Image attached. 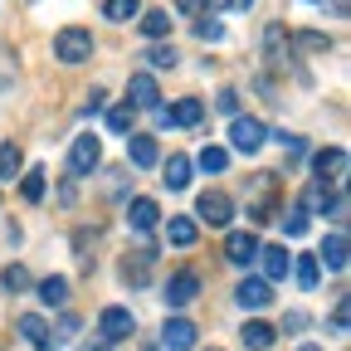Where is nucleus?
<instances>
[{
	"label": "nucleus",
	"instance_id": "5",
	"mask_svg": "<svg viewBox=\"0 0 351 351\" xmlns=\"http://www.w3.org/2000/svg\"><path fill=\"white\" fill-rule=\"evenodd\" d=\"M230 142H234V152H258L263 142H269V127H263L258 117H234L230 122Z\"/></svg>",
	"mask_w": 351,
	"mask_h": 351
},
{
	"label": "nucleus",
	"instance_id": "45",
	"mask_svg": "<svg viewBox=\"0 0 351 351\" xmlns=\"http://www.w3.org/2000/svg\"><path fill=\"white\" fill-rule=\"evenodd\" d=\"M346 5H351V0H332V10H337V15H346Z\"/></svg>",
	"mask_w": 351,
	"mask_h": 351
},
{
	"label": "nucleus",
	"instance_id": "21",
	"mask_svg": "<svg viewBox=\"0 0 351 351\" xmlns=\"http://www.w3.org/2000/svg\"><path fill=\"white\" fill-rule=\"evenodd\" d=\"M166 117H171L176 127H195V122L205 117V103H200V98H181L176 108H166Z\"/></svg>",
	"mask_w": 351,
	"mask_h": 351
},
{
	"label": "nucleus",
	"instance_id": "25",
	"mask_svg": "<svg viewBox=\"0 0 351 351\" xmlns=\"http://www.w3.org/2000/svg\"><path fill=\"white\" fill-rule=\"evenodd\" d=\"M20 171H25V152L15 142H5V147H0V181H15Z\"/></svg>",
	"mask_w": 351,
	"mask_h": 351
},
{
	"label": "nucleus",
	"instance_id": "32",
	"mask_svg": "<svg viewBox=\"0 0 351 351\" xmlns=\"http://www.w3.org/2000/svg\"><path fill=\"white\" fill-rule=\"evenodd\" d=\"M283 230H288V239H302V234H307V210H302V205H293V210L283 215Z\"/></svg>",
	"mask_w": 351,
	"mask_h": 351
},
{
	"label": "nucleus",
	"instance_id": "31",
	"mask_svg": "<svg viewBox=\"0 0 351 351\" xmlns=\"http://www.w3.org/2000/svg\"><path fill=\"white\" fill-rule=\"evenodd\" d=\"M176 59H181V54H176L171 44H152V49H147V64L152 69H176Z\"/></svg>",
	"mask_w": 351,
	"mask_h": 351
},
{
	"label": "nucleus",
	"instance_id": "2",
	"mask_svg": "<svg viewBox=\"0 0 351 351\" xmlns=\"http://www.w3.org/2000/svg\"><path fill=\"white\" fill-rule=\"evenodd\" d=\"M103 161V142L93 137V132H83V137H73V147H69V171L73 176H88Z\"/></svg>",
	"mask_w": 351,
	"mask_h": 351
},
{
	"label": "nucleus",
	"instance_id": "4",
	"mask_svg": "<svg viewBox=\"0 0 351 351\" xmlns=\"http://www.w3.org/2000/svg\"><path fill=\"white\" fill-rule=\"evenodd\" d=\"M195 215L205 219V225H215V230H225L230 219H234V205H230V195H225V191H205V195L195 200Z\"/></svg>",
	"mask_w": 351,
	"mask_h": 351
},
{
	"label": "nucleus",
	"instance_id": "36",
	"mask_svg": "<svg viewBox=\"0 0 351 351\" xmlns=\"http://www.w3.org/2000/svg\"><path fill=\"white\" fill-rule=\"evenodd\" d=\"M195 34H200L205 44H215L219 34H225V25H219V20H210V15H200V25H195Z\"/></svg>",
	"mask_w": 351,
	"mask_h": 351
},
{
	"label": "nucleus",
	"instance_id": "22",
	"mask_svg": "<svg viewBox=\"0 0 351 351\" xmlns=\"http://www.w3.org/2000/svg\"><path fill=\"white\" fill-rule=\"evenodd\" d=\"M161 171H166L161 181H166L171 191H186V186H191V156H171V161H166Z\"/></svg>",
	"mask_w": 351,
	"mask_h": 351
},
{
	"label": "nucleus",
	"instance_id": "35",
	"mask_svg": "<svg viewBox=\"0 0 351 351\" xmlns=\"http://www.w3.org/2000/svg\"><path fill=\"white\" fill-rule=\"evenodd\" d=\"M108 132H132V108H127V103L108 112Z\"/></svg>",
	"mask_w": 351,
	"mask_h": 351
},
{
	"label": "nucleus",
	"instance_id": "11",
	"mask_svg": "<svg viewBox=\"0 0 351 351\" xmlns=\"http://www.w3.org/2000/svg\"><path fill=\"white\" fill-rule=\"evenodd\" d=\"M225 258L239 263V269H244V263H254V258H258V234H254V230H234V234L225 239Z\"/></svg>",
	"mask_w": 351,
	"mask_h": 351
},
{
	"label": "nucleus",
	"instance_id": "8",
	"mask_svg": "<svg viewBox=\"0 0 351 351\" xmlns=\"http://www.w3.org/2000/svg\"><path fill=\"white\" fill-rule=\"evenodd\" d=\"M258 263H263V283H278V278H288V269H293V254L283 249V244H258Z\"/></svg>",
	"mask_w": 351,
	"mask_h": 351
},
{
	"label": "nucleus",
	"instance_id": "1",
	"mask_svg": "<svg viewBox=\"0 0 351 351\" xmlns=\"http://www.w3.org/2000/svg\"><path fill=\"white\" fill-rule=\"evenodd\" d=\"M54 54H59V64H88V59H93V34L78 29V25L59 29L54 34Z\"/></svg>",
	"mask_w": 351,
	"mask_h": 351
},
{
	"label": "nucleus",
	"instance_id": "19",
	"mask_svg": "<svg viewBox=\"0 0 351 351\" xmlns=\"http://www.w3.org/2000/svg\"><path fill=\"white\" fill-rule=\"evenodd\" d=\"M39 302H44V307H64V302H69V278H64V274L39 278Z\"/></svg>",
	"mask_w": 351,
	"mask_h": 351
},
{
	"label": "nucleus",
	"instance_id": "16",
	"mask_svg": "<svg viewBox=\"0 0 351 351\" xmlns=\"http://www.w3.org/2000/svg\"><path fill=\"white\" fill-rule=\"evenodd\" d=\"M156 219H161V210H156V200H147V195H137V200L127 205V225L137 230V234L156 230Z\"/></svg>",
	"mask_w": 351,
	"mask_h": 351
},
{
	"label": "nucleus",
	"instance_id": "12",
	"mask_svg": "<svg viewBox=\"0 0 351 351\" xmlns=\"http://www.w3.org/2000/svg\"><path fill=\"white\" fill-rule=\"evenodd\" d=\"M161 346H166V351H191V346H195V322L171 317V322L161 327Z\"/></svg>",
	"mask_w": 351,
	"mask_h": 351
},
{
	"label": "nucleus",
	"instance_id": "46",
	"mask_svg": "<svg viewBox=\"0 0 351 351\" xmlns=\"http://www.w3.org/2000/svg\"><path fill=\"white\" fill-rule=\"evenodd\" d=\"M298 351H322V346H298Z\"/></svg>",
	"mask_w": 351,
	"mask_h": 351
},
{
	"label": "nucleus",
	"instance_id": "9",
	"mask_svg": "<svg viewBox=\"0 0 351 351\" xmlns=\"http://www.w3.org/2000/svg\"><path fill=\"white\" fill-rule=\"evenodd\" d=\"M195 293H200V274H195V269H181V274L166 278V293H161V298H166V307H186Z\"/></svg>",
	"mask_w": 351,
	"mask_h": 351
},
{
	"label": "nucleus",
	"instance_id": "38",
	"mask_svg": "<svg viewBox=\"0 0 351 351\" xmlns=\"http://www.w3.org/2000/svg\"><path fill=\"white\" fill-rule=\"evenodd\" d=\"M302 210H327V186H313L302 195Z\"/></svg>",
	"mask_w": 351,
	"mask_h": 351
},
{
	"label": "nucleus",
	"instance_id": "44",
	"mask_svg": "<svg viewBox=\"0 0 351 351\" xmlns=\"http://www.w3.org/2000/svg\"><path fill=\"white\" fill-rule=\"evenodd\" d=\"M83 351H108V341H103V337H98V341H88V346H83Z\"/></svg>",
	"mask_w": 351,
	"mask_h": 351
},
{
	"label": "nucleus",
	"instance_id": "40",
	"mask_svg": "<svg viewBox=\"0 0 351 351\" xmlns=\"http://www.w3.org/2000/svg\"><path fill=\"white\" fill-rule=\"evenodd\" d=\"M327 210H332V219H337V225H346V195H341V191L327 200Z\"/></svg>",
	"mask_w": 351,
	"mask_h": 351
},
{
	"label": "nucleus",
	"instance_id": "13",
	"mask_svg": "<svg viewBox=\"0 0 351 351\" xmlns=\"http://www.w3.org/2000/svg\"><path fill=\"white\" fill-rule=\"evenodd\" d=\"M156 78L152 73H132L127 78V108H156Z\"/></svg>",
	"mask_w": 351,
	"mask_h": 351
},
{
	"label": "nucleus",
	"instance_id": "15",
	"mask_svg": "<svg viewBox=\"0 0 351 351\" xmlns=\"http://www.w3.org/2000/svg\"><path fill=\"white\" fill-rule=\"evenodd\" d=\"M20 337L34 346V351H54V337H49V322H44L39 313H25L20 317Z\"/></svg>",
	"mask_w": 351,
	"mask_h": 351
},
{
	"label": "nucleus",
	"instance_id": "29",
	"mask_svg": "<svg viewBox=\"0 0 351 351\" xmlns=\"http://www.w3.org/2000/svg\"><path fill=\"white\" fill-rule=\"evenodd\" d=\"M0 283H5L10 293H25V288H29V274H25V263H5V269H0Z\"/></svg>",
	"mask_w": 351,
	"mask_h": 351
},
{
	"label": "nucleus",
	"instance_id": "20",
	"mask_svg": "<svg viewBox=\"0 0 351 351\" xmlns=\"http://www.w3.org/2000/svg\"><path fill=\"white\" fill-rule=\"evenodd\" d=\"M239 337H244V346H249V351H269L278 332H274L269 322H258V317H254V322H244V332H239Z\"/></svg>",
	"mask_w": 351,
	"mask_h": 351
},
{
	"label": "nucleus",
	"instance_id": "28",
	"mask_svg": "<svg viewBox=\"0 0 351 351\" xmlns=\"http://www.w3.org/2000/svg\"><path fill=\"white\" fill-rule=\"evenodd\" d=\"M288 44H298V49H307V54H327V49H332V39L317 34V29H302V34H293Z\"/></svg>",
	"mask_w": 351,
	"mask_h": 351
},
{
	"label": "nucleus",
	"instance_id": "26",
	"mask_svg": "<svg viewBox=\"0 0 351 351\" xmlns=\"http://www.w3.org/2000/svg\"><path fill=\"white\" fill-rule=\"evenodd\" d=\"M103 15L117 20V25H127V20L142 15V0H103Z\"/></svg>",
	"mask_w": 351,
	"mask_h": 351
},
{
	"label": "nucleus",
	"instance_id": "3",
	"mask_svg": "<svg viewBox=\"0 0 351 351\" xmlns=\"http://www.w3.org/2000/svg\"><path fill=\"white\" fill-rule=\"evenodd\" d=\"M274 191H278L274 171H258V176H254V200H249V219H254V225L274 219Z\"/></svg>",
	"mask_w": 351,
	"mask_h": 351
},
{
	"label": "nucleus",
	"instance_id": "24",
	"mask_svg": "<svg viewBox=\"0 0 351 351\" xmlns=\"http://www.w3.org/2000/svg\"><path fill=\"white\" fill-rule=\"evenodd\" d=\"M166 234H171V244H181V249H191L195 244V219H186V215H171V225H166Z\"/></svg>",
	"mask_w": 351,
	"mask_h": 351
},
{
	"label": "nucleus",
	"instance_id": "17",
	"mask_svg": "<svg viewBox=\"0 0 351 351\" xmlns=\"http://www.w3.org/2000/svg\"><path fill=\"white\" fill-rule=\"evenodd\" d=\"M127 161H132V166H142V171H152V166L161 161V152H156V142H152V137L132 132V137H127Z\"/></svg>",
	"mask_w": 351,
	"mask_h": 351
},
{
	"label": "nucleus",
	"instance_id": "10",
	"mask_svg": "<svg viewBox=\"0 0 351 351\" xmlns=\"http://www.w3.org/2000/svg\"><path fill=\"white\" fill-rule=\"evenodd\" d=\"M98 332H103V341H122V337H132V332H137V317H132L127 307H103Z\"/></svg>",
	"mask_w": 351,
	"mask_h": 351
},
{
	"label": "nucleus",
	"instance_id": "18",
	"mask_svg": "<svg viewBox=\"0 0 351 351\" xmlns=\"http://www.w3.org/2000/svg\"><path fill=\"white\" fill-rule=\"evenodd\" d=\"M313 258H317V263H327L332 274H341V269H346V234H341V230H337V234H327V239H322V249H317Z\"/></svg>",
	"mask_w": 351,
	"mask_h": 351
},
{
	"label": "nucleus",
	"instance_id": "34",
	"mask_svg": "<svg viewBox=\"0 0 351 351\" xmlns=\"http://www.w3.org/2000/svg\"><path fill=\"white\" fill-rule=\"evenodd\" d=\"M215 108L230 112V117H239V93H234V88H219V93H215Z\"/></svg>",
	"mask_w": 351,
	"mask_h": 351
},
{
	"label": "nucleus",
	"instance_id": "27",
	"mask_svg": "<svg viewBox=\"0 0 351 351\" xmlns=\"http://www.w3.org/2000/svg\"><path fill=\"white\" fill-rule=\"evenodd\" d=\"M293 269H298V288H307V293L317 288L322 269H317V258H313V254H298V263H293Z\"/></svg>",
	"mask_w": 351,
	"mask_h": 351
},
{
	"label": "nucleus",
	"instance_id": "33",
	"mask_svg": "<svg viewBox=\"0 0 351 351\" xmlns=\"http://www.w3.org/2000/svg\"><path fill=\"white\" fill-rule=\"evenodd\" d=\"M20 195L34 205V200H44V171H25V181H20Z\"/></svg>",
	"mask_w": 351,
	"mask_h": 351
},
{
	"label": "nucleus",
	"instance_id": "14",
	"mask_svg": "<svg viewBox=\"0 0 351 351\" xmlns=\"http://www.w3.org/2000/svg\"><path fill=\"white\" fill-rule=\"evenodd\" d=\"M234 298H239V307H249V313H258V307H269V302H274V288L263 283V278H244V283L234 288Z\"/></svg>",
	"mask_w": 351,
	"mask_h": 351
},
{
	"label": "nucleus",
	"instance_id": "30",
	"mask_svg": "<svg viewBox=\"0 0 351 351\" xmlns=\"http://www.w3.org/2000/svg\"><path fill=\"white\" fill-rule=\"evenodd\" d=\"M195 166H200V171H225V166H230V152H225V147H205V152L195 156Z\"/></svg>",
	"mask_w": 351,
	"mask_h": 351
},
{
	"label": "nucleus",
	"instance_id": "6",
	"mask_svg": "<svg viewBox=\"0 0 351 351\" xmlns=\"http://www.w3.org/2000/svg\"><path fill=\"white\" fill-rule=\"evenodd\" d=\"M288 54H293L288 29L278 20H269V25H263V59H269V69H288Z\"/></svg>",
	"mask_w": 351,
	"mask_h": 351
},
{
	"label": "nucleus",
	"instance_id": "41",
	"mask_svg": "<svg viewBox=\"0 0 351 351\" xmlns=\"http://www.w3.org/2000/svg\"><path fill=\"white\" fill-rule=\"evenodd\" d=\"M205 5H210V0H176V10H181V15H205Z\"/></svg>",
	"mask_w": 351,
	"mask_h": 351
},
{
	"label": "nucleus",
	"instance_id": "7",
	"mask_svg": "<svg viewBox=\"0 0 351 351\" xmlns=\"http://www.w3.org/2000/svg\"><path fill=\"white\" fill-rule=\"evenodd\" d=\"M346 166H351V156H346L341 147H322V152L313 156V171H317V186H332V181H341V176H346Z\"/></svg>",
	"mask_w": 351,
	"mask_h": 351
},
{
	"label": "nucleus",
	"instance_id": "39",
	"mask_svg": "<svg viewBox=\"0 0 351 351\" xmlns=\"http://www.w3.org/2000/svg\"><path fill=\"white\" fill-rule=\"evenodd\" d=\"M278 142H283V152H288V156H302V152H307V142H302V137H293V132H278Z\"/></svg>",
	"mask_w": 351,
	"mask_h": 351
},
{
	"label": "nucleus",
	"instance_id": "37",
	"mask_svg": "<svg viewBox=\"0 0 351 351\" xmlns=\"http://www.w3.org/2000/svg\"><path fill=\"white\" fill-rule=\"evenodd\" d=\"M346 313H351V302H346V293H341V298H337V307H332V332H337V337L346 332Z\"/></svg>",
	"mask_w": 351,
	"mask_h": 351
},
{
	"label": "nucleus",
	"instance_id": "42",
	"mask_svg": "<svg viewBox=\"0 0 351 351\" xmlns=\"http://www.w3.org/2000/svg\"><path fill=\"white\" fill-rule=\"evenodd\" d=\"M288 327L298 332V327H307V317H302V313H288V317H283V332H288Z\"/></svg>",
	"mask_w": 351,
	"mask_h": 351
},
{
	"label": "nucleus",
	"instance_id": "43",
	"mask_svg": "<svg viewBox=\"0 0 351 351\" xmlns=\"http://www.w3.org/2000/svg\"><path fill=\"white\" fill-rule=\"evenodd\" d=\"M225 5H230V10H249V5H254V0H225Z\"/></svg>",
	"mask_w": 351,
	"mask_h": 351
},
{
	"label": "nucleus",
	"instance_id": "23",
	"mask_svg": "<svg viewBox=\"0 0 351 351\" xmlns=\"http://www.w3.org/2000/svg\"><path fill=\"white\" fill-rule=\"evenodd\" d=\"M137 25H142L147 39H166V34H171V10H142Z\"/></svg>",
	"mask_w": 351,
	"mask_h": 351
}]
</instances>
